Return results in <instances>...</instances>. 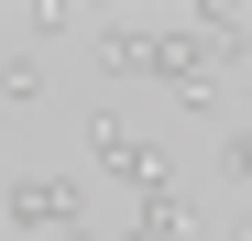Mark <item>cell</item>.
I'll use <instances>...</instances> for the list:
<instances>
[{"label":"cell","mask_w":252,"mask_h":241,"mask_svg":"<svg viewBox=\"0 0 252 241\" xmlns=\"http://www.w3.org/2000/svg\"><path fill=\"white\" fill-rule=\"evenodd\" d=\"M99 66H110V77H154V33H143V22H110V33H99Z\"/></svg>","instance_id":"277c9868"},{"label":"cell","mask_w":252,"mask_h":241,"mask_svg":"<svg viewBox=\"0 0 252 241\" xmlns=\"http://www.w3.org/2000/svg\"><path fill=\"white\" fill-rule=\"evenodd\" d=\"M230 55H241V44H208V33H187V22H176V33H154V77H164V99H176V110H197V120L220 110Z\"/></svg>","instance_id":"6da1fadb"},{"label":"cell","mask_w":252,"mask_h":241,"mask_svg":"<svg viewBox=\"0 0 252 241\" xmlns=\"http://www.w3.org/2000/svg\"><path fill=\"white\" fill-rule=\"evenodd\" d=\"M220 176H230V186H252V132H220Z\"/></svg>","instance_id":"5b68a950"},{"label":"cell","mask_w":252,"mask_h":241,"mask_svg":"<svg viewBox=\"0 0 252 241\" xmlns=\"http://www.w3.org/2000/svg\"><path fill=\"white\" fill-rule=\"evenodd\" d=\"M230 241H252V219H230Z\"/></svg>","instance_id":"8992f818"},{"label":"cell","mask_w":252,"mask_h":241,"mask_svg":"<svg viewBox=\"0 0 252 241\" xmlns=\"http://www.w3.org/2000/svg\"><path fill=\"white\" fill-rule=\"evenodd\" d=\"M0 219L22 241H88V186L77 176H11L0 186Z\"/></svg>","instance_id":"7a4b0ae2"},{"label":"cell","mask_w":252,"mask_h":241,"mask_svg":"<svg viewBox=\"0 0 252 241\" xmlns=\"http://www.w3.org/2000/svg\"><path fill=\"white\" fill-rule=\"evenodd\" d=\"M88 165H99V176H121L132 197H143V186H164V153H154V132H132L121 110H99V120H88Z\"/></svg>","instance_id":"3957f363"}]
</instances>
